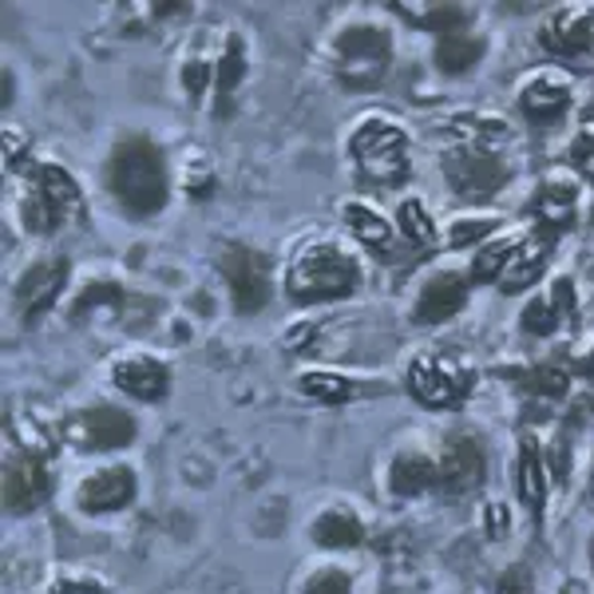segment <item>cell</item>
Listing matches in <instances>:
<instances>
[{
	"label": "cell",
	"mask_w": 594,
	"mask_h": 594,
	"mask_svg": "<svg viewBox=\"0 0 594 594\" xmlns=\"http://www.w3.org/2000/svg\"><path fill=\"white\" fill-rule=\"evenodd\" d=\"M508 258H511V242H496V246H488V251L476 258V278H484V282L500 278L503 266H508Z\"/></svg>",
	"instance_id": "28"
},
{
	"label": "cell",
	"mask_w": 594,
	"mask_h": 594,
	"mask_svg": "<svg viewBox=\"0 0 594 594\" xmlns=\"http://www.w3.org/2000/svg\"><path fill=\"white\" fill-rule=\"evenodd\" d=\"M313 539L322 543V547H357V543L365 539V527L349 511H329V515H322V520L313 523Z\"/></svg>",
	"instance_id": "21"
},
{
	"label": "cell",
	"mask_w": 594,
	"mask_h": 594,
	"mask_svg": "<svg viewBox=\"0 0 594 594\" xmlns=\"http://www.w3.org/2000/svg\"><path fill=\"white\" fill-rule=\"evenodd\" d=\"M408 385H412V396L424 400L432 408H444L452 400L471 388V376H464L459 369H452L449 361H432V357H420L412 373H408Z\"/></svg>",
	"instance_id": "9"
},
{
	"label": "cell",
	"mask_w": 594,
	"mask_h": 594,
	"mask_svg": "<svg viewBox=\"0 0 594 594\" xmlns=\"http://www.w3.org/2000/svg\"><path fill=\"white\" fill-rule=\"evenodd\" d=\"M539 219L551 230L571 226L574 222V187H563V183H551V187L539 195Z\"/></svg>",
	"instance_id": "25"
},
{
	"label": "cell",
	"mask_w": 594,
	"mask_h": 594,
	"mask_svg": "<svg viewBox=\"0 0 594 594\" xmlns=\"http://www.w3.org/2000/svg\"><path fill=\"white\" fill-rule=\"evenodd\" d=\"M527 385L543 396H563L567 393V373H559V369H535Z\"/></svg>",
	"instance_id": "31"
},
{
	"label": "cell",
	"mask_w": 594,
	"mask_h": 594,
	"mask_svg": "<svg viewBox=\"0 0 594 594\" xmlns=\"http://www.w3.org/2000/svg\"><path fill=\"white\" fill-rule=\"evenodd\" d=\"M543 44L559 56H579L594 44V12L591 9H563L543 24Z\"/></svg>",
	"instance_id": "11"
},
{
	"label": "cell",
	"mask_w": 594,
	"mask_h": 594,
	"mask_svg": "<svg viewBox=\"0 0 594 594\" xmlns=\"http://www.w3.org/2000/svg\"><path fill=\"white\" fill-rule=\"evenodd\" d=\"M488 532L491 535L508 532V508H488Z\"/></svg>",
	"instance_id": "36"
},
{
	"label": "cell",
	"mask_w": 594,
	"mask_h": 594,
	"mask_svg": "<svg viewBox=\"0 0 594 594\" xmlns=\"http://www.w3.org/2000/svg\"><path fill=\"white\" fill-rule=\"evenodd\" d=\"M63 278H68V261H36L28 273L21 278V286H16V293H21V305L36 317V313H44L48 305L56 302V293L63 290Z\"/></svg>",
	"instance_id": "14"
},
{
	"label": "cell",
	"mask_w": 594,
	"mask_h": 594,
	"mask_svg": "<svg viewBox=\"0 0 594 594\" xmlns=\"http://www.w3.org/2000/svg\"><path fill=\"white\" fill-rule=\"evenodd\" d=\"M107 178H112L115 198L136 219L155 214L167 202V167H163V155L155 151V143H147V139H124L115 147Z\"/></svg>",
	"instance_id": "1"
},
{
	"label": "cell",
	"mask_w": 594,
	"mask_h": 594,
	"mask_svg": "<svg viewBox=\"0 0 594 594\" xmlns=\"http://www.w3.org/2000/svg\"><path fill=\"white\" fill-rule=\"evenodd\" d=\"M21 214L24 226L36 230V234L60 230L72 214H80V187L72 183L68 171L40 167L36 171V183H32V195L21 202Z\"/></svg>",
	"instance_id": "4"
},
{
	"label": "cell",
	"mask_w": 594,
	"mask_h": 594,
	"mask_svg": "<svg viewBox=\"0 0 594 594\" xmlns=\"http://www.w3.org/2000/svg\"><path fill=\"white\" fill-rule=\"evenodd\" d=\"M115 385L124 388V393L139 396V400H159V396L167 393V369L147 361V357H136V361L115 365Z\"/></svg>",
	"instance_id": "17"
},
{
	"label": "cell",
	"mask_w": 594,
	"mask_h": 594,
	"mask_svg": "<svg viewBox=\"0 0 594 594\" xmlns=\"http://www.w3.org/2000/svg\"><path fill=\"white\" fill-rule=\"evenodd\" d=\"M400 16L408 21H417L420 28H432V32H449V28H459V24H468L471 12L459 9V4H420V0H408V4H396Z\"/></svg>",
	"instance_id": "20"
},
{
	"label": "cell",
	"mask_w": 594,
	"mask_h": 594,
	"mask_svg": "<svg viewBox=\"0 0 594 594\" xmlns=\"http://www.w3.org/2000/svg\"><path fill=\"white\" fill-rule=\"evenodd\" d=\"M388 56H393V48H388L385 32L373 28V24H353L337 40V75H341L345 88L365 92L385 75Z\"/></svg>",
	"instance_id": "3"
},
{
	"label": "cell",
	"mask_w": 594,
	"mask_h": 594,
	"mask_svg": "<svg viewBox=\"0 0 594 594\" xmlns=\"http://www.w3.org/2000/svg\"><path fill=\"white\" fill-rule=\"evenodd\" d=\"M305 594H349V579L337 574V571H322V574H313L310 579Z\"/></svg>",
	"instance_id": "33"
},
{
	"label": "cell",
	"mask_w": 594,
	"mask_h": 594,
	"mask_svg": "<svg viewBox=\"0 0 594 594\" xmlns=\"http://www.w3.org/2000/svg\"><path fill=\"white\" fill-rule=\"evenodd\" d=\"M563 594H583V586H579V583H571V586H567Z\"/></svg>",
	"instance_id": "42"
},
{
	"label": "cell",
	"mask_w": 594,
	"mask_h": 594,
	"mask_svg": "<svg viewBox=\"0 0 594 594\" xmlns=\"http://www.w3.org/2000/svg\"><path fill=\"white\" fill-rule=\"evenodd\" d=\"M444 175H449L452 190L464 198H488L503 190L508 183V163L500 155H491L484 147H459L444 159Z\"/></svg>",
	"instance_id": "6"
},
{
	"label": "cell",
	"mask_w": 594,
	"mask_h": 594,
	"mask_svg": "<svg viewBox=\"0 0 594 594\" xmlns=\"http://www.w3.org/2000/svg\"><path fill=\"white\" fill-rule=\"evenodd\" d=\"M396 496H420L436 484V464L428 456H417V452H408V456H396L393 464V476H388Z\"/></svg>",
	"instance_id": "19"
},
{
	"label": "cell",
	"mask_w": 594,
	"mask_h": 594,
	"mask_svg": "<svg viewBox=\"0 0 594 594\" xmlns=\"http://www.w3.org/2000/svg\"><path fill=\"white\" fill-rule=\"evenodd\" d=\"M72 440L84 444V449L107 452V449H124L136 440V420L119 412V408H88L80 417L72 420Z\"/></svg>",
	"instance_id": "8"
},
{
	"label": "cell",
	"mask_w": 594,
	"mask_h": 594,
	"mask_svg": "<svg viewBox=\"0 0 594 594\" xmlns=\"http://www.w3.org/2000/svg\"><path fill=\"white\" fill-rule=\"evenodd\" d=\"M53 594H104L95 583H63V586H56Z\"/></svg>",
	"instance_id": "37"
},
{
	"label": "cell",
	"mask_w": 594,
	"mask_h": 594,
	"mask_svg": "<svg viewBox=\"0 0 594 594\" xmlns=\"http://www.w3.org/2000/svg\"><path fill=\"white\" fill-rule=\"evenodd\" d=\"M222 273H226V286L242 313H258L270 302V261L258 251H246V246L226 251L222 254Z\"/></svg>",
	"instance_id": "7"
},
{
	"label": "cell",
	"mask_w": 594,
	"mask_h": 594,
	"mask_svg": "<svg viewBox=\"0 0 594 594\" xmlns=\"http://www.w3.org/2000/svg\"><path fill=\"white\" fill-rule=\"evenodd\" d=\"M591 559H594V543H591Z\"/></svg>",
	"instance_id": "43"
},
{
	"label": "cell",
	"mask_w": 594,
	"mask_h": 594,
	"mask_svg": "<svg viewBox=\"0 0 594 594\" xmlns=\"http://www.w3.org/2000/svg\"><path fill=\"white\" fill-rule=\"evenodd\" d=\"M202 80H207V72H202V68H190V72H187L190 92H202Z\"/></svg>",
	"instance_id": "38"
},
{
	"label": "cell",
	"mask_w": 594,
	"mask_h": 594,
	"mask_svg": "<svg viewBox=\"0 0 594 594\" xmlns=\"http://www.w3.org/2000/svg\"><path fill=\"white\" fill-rule=\"evenodd\" d=\"M302 337H313V329H293V337H290V349H298V345H302Z\"/></svg>",
	"instance_id": "40"
},
{
	"label": "cell",
	"mask_w": 594,
	"mask_h": 594,
	"mask_svg": "<svg viewBox=\"0 0 594 594\" xmlns=\"http://www.w3.org/2000/svg\"><path fill=\"white\" fill-rule=\"evenodd\" d=\"M567 104H571V88L555 84V80H539L523 92V112L532 115L535 124H555L567 112Z\"/></svg>",
	"instance_id": "18"
},
{
	"label": "cell",
	"mask_w": 594,
	"mask_h": 594,
	"mask_svg": "<svg viewBox=\"0 0 594 594\" xmlns=\"http://www.w3.org/2000/svg\"><path fill=\"white\" fill-rule=\"evenodd\" d=\"M48 496V476L32 459H12L4 468V503L9 511H32Z\"/></svg>",
	"instance_id": "16"
},
{
	"label": "cell",
	"mask_w": 594,
	"mask_h": 594,
	"mask_svg": "<svg viewBox=\"0 0 594 594\" xmlns=\"http://www.w3.org/2000/svg\"><path fill=\"white\" fill-rule=\"evenodd\" d=\"M583 373H586V376H591V381H594V353H591V357H586V361H583Z\"/></svg>",
	"instance_id": "41"
},
{
	"label": "cell",
	"mask_w": 594,
	"mask_h": 594,
	"mask_svg": "<svg viewBox=\"0 0 594 594\" xmlns=\"http://www.w3.org/2000/svg\"><path fill=\"white\" fill-rule=\"evenodd\" d=\"M238 80H242V44L230 40L226 60H222V68H219V88H222V92H234V88H238Z\"/></svg>",
	"instance_id": "30"
},
{
	"label": "cell",
	"mask_w": 594,
	"mask_h": 594,
	"mask_svg": "<svg viewBox=\"0 0 594 594\" xmlns=\"http://www.w3.org/2000/svg\"><path fill=\"white\" fill-rule=\"evenodd\" d=\"M353 155L365 178L381 187H396L408 175V139L388 124H365L353 139Z\"/></svg>",
	"instance_id": "5"
},
{
	"label": "cell",
	"mask_w": 594,
	"mask_h": 594,
	"mask_svg": "<svg viewBox=\"0 0 594 594\" xmlns=\"http://www.w3.org/2000/svg\"><path fill=\"white\" fill-rule=\"evenodd\" d=\"M100 302H112V305H119V290L115 286H92L88 293H80V302H75V313H88V310H95Z\"/></svg>",
	"instance_id": "34"
},
{
	"label": "cell",
	"mask_w": 594,
	"mask_h": 594,
	"mask_svg": "<svg viewBox=\"0 0 594 594\" xmlns=\"http://www.w3.org/2000/svg\"><path fill=\"white\" fill-rule=\"evenodd\" d=\"M583 131H586V139H594V104L583 112Z\"/></svg>",
	"instance_id": "39"
},
{
	"label": "cell",
	"mask_w": 594,
	"mask_h": 594,
	"mask_svg": "<svg viewBox=\"0 0 594 594\" xmlns=\"http://www.w3.org/2000/svg\"><path fill=\"white\" fill-rule=\"evenodd\" d=\"M302 393L313 396V400H322V405H341L345 396H349V385L334 373H305Z\"/></svg>",
	"instance_id": "27"
},
{
	"label": "cell",
	"mask_w": 594,
	"mask_h": 594,
	"mask_svg": "<svg viewBox=\"0 0 594 594\" xmlns=\"http://www.w3.org/2000/svg\"><path fill=\"white\" fill-rule=\"evenodd\" d=\"M464 302H468V282L459 273H436L417 298V322H449L452 313L464 310Z\"/></svg>",
	"instance_id": "12"
},
{
	"label": "cell",
	"mask_w": 594,
	"mask_h": 594,
	"mask_svg": "<svg viewBox=\"0 0 594 594\" xmlns=\"http://www.w3.org/2000/svg\"><path fill=\"white\" fill-rule=\"evenodd\" d=\"M357 290V266L337 246H310L290 270V293L298 302H329Z\"/></svg>",
	"instance_id": "2"
},
{
	"label": "cell",
	"mask_w": 594,
	"mask_h": 594,
	"mask_svg": "<svg viewBox=\"0 0 594 594\" xmlns=\"http://www.w3.org/2000/svg\"><path fill=\"white\" fill-rule=\"evenodd\" d=\"M491 230H496V222H456L452 226V246H476L480 238H488Z\"/></svg>",
	"instance_id": "32"
},
{
	"label": "cell",
	"mask_w": 594,
	"mask_h": 594,
	"mask_svg": "<svg viewBox=\"0 0 594 594\" xmlns=\"http://www.w3.org/2000/svg\"><path fill=\"white\" fill-rule=\"evenodd\" d=\"M484 40L480 36H468V32H456V36H444L436 48V63L444 72H468L471 63L480 60Z\"/></svg>",
	"instance_id": "22"
},
{
	"label": "cell",
	"mask_w": 594,
	"mask_h": 594,
	"mask_svg": "<svg viewBox=\"0 0 594 594\" xmlns=\"http://www.w3.org/2000/svg\"><path fill=\"white\" fill-rule=\"evenodd\" d=\"M520 491L527 508L543 511V496H547V484H543V459L539 449H535V440H527L520 452Z\"/></svg>",
	"instance_id": "24"
},
{
	"label": "cell",
	"mask_w": 594,
	"mask_h": 594,
	"mask_svg": "<svg viewBox=\"0 0 594 594\" xmlns=\"http://www.w3.org/2000/svg\"><path fill=\"white\" fill-rule=\"evenodd\" d=\"M484 480V452L476 440H452V449L444 452V459L436 464V488H444L449 496L471 491Z\"/></svg>",
	"instance_id": "10"
},
{
	"label": "cell",
	"mask_w": 594,
	"mask_h": 594,
	"mask_svg": "<svg viewBox=\"0 0 594 594\" xmlns=\"http://www.w3.org/2000/svg\"><path fill=\"white\" fill-rule=\"evenodd\" d=\"M547 258H551V238L547 234H535V238L527 242H515L511 246V258L508 266H503V290H523V286H532L535 278L543 273V266H547Z\"/></svg>",
	"instance_id": "15"
},
{
	"label": "cell",
	"mask_w": 594,
	"mask_h": 594,
	"mask_svg": "<svg viewBox=\"0 0 594 594\" xmlns=\"http://www.w3.org/2000/svg\"><path fill=\"white\" fill-rule=\"evenodd\" d=\"M555 325H559V310H551L547 302H532L527 313H523V329H527V334L547 337L555 334Z\"/></svg>",
	"instance_id": "29"
},
{
	"label": "cell",
	"mask_w": 594,
	"mask_h": 594,
	"mask_svg": "<svg viewBox=\"0 0 594 594\" xmlns=\"http://www.w3.org/2000/svg\"><path fill=\"white\" fill-rule=\"evenodd\" d=\"M500 594H532V574H527V567H511L508 574H500Z\"/></svg>",
	"instance_id": "35"
},
{
	"label": "cell",
	"mask_w": 594,
	"mask_h": 594,
	"mask_svg": "<svg viewBox=\"0 0 594 594\" xmlns=\"http://www.w3.org/2000/svg\"><path fill=\"white\" fill-rule=\"evenodd\" d=\"M396 214H400V230H405V238L412 242V246H420V251H432V246H436V226H432V219L424 214V207H420L417 198H408Z\"/></svg>",
	"instance_id": "26"
},
{
	"label": "cell",
	"mask_w": 594,
	"mask_h": 594,
	"mask_svg": "<svg viewBox=\"0 0 594 594\" xmlns=\"http://www.w3.org/2000/svg\"><path fill=\"white\" fill-rule=\"evenodd\" d=\"M345 214H349V226H353V234L365 242V246H373L376 254H393V230H388V222L381 219V214L357 207V202L345 210Z\"/></svg>",
	"instance_id": "23"
},
{
	"label": "cell",
	"mask_w": 594,
	"mask_h": 594,
	"mask_svg": "<svg viewBox=\"0 0 594 594\" xmlns=\"http://www.w3.org/2000/svg\"><path fill=\"white\" fill-rule=\"evenodd\" d=\"M136 500V476L127 468H107L80 488V508L84 511H119Z\"/></svg>",
	"instance_id": "13"
}]
</instances>
